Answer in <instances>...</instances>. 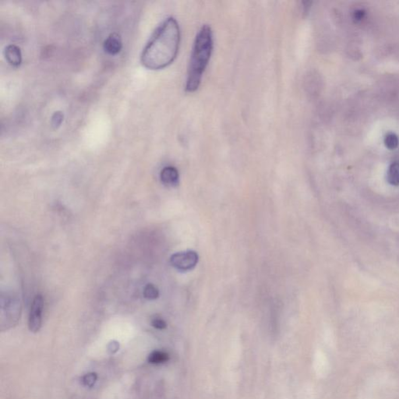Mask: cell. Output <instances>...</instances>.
Returning a JSON list of instances; mask_svg holds the SVG:
<instances>
[{
  "label": "cell",
  "mask_w": 399,
  "mask_h": 399,
  "mask_svg": "<svg viewBox=\"0 0 399 399\" xmlns=\"http://www.w3.org/2000/svg\"><path fill=\"white\" fill-rule=\"evenodd\" d=\"M119 349H120V343L116 341H111L108 345V351L109 354H115Z\"/></svg>",
  "instance_id": "obj_17"
},
{
  "label": "cell",
  "mask_w": 399,
  "mask_h": 399,
  "mask_svg": "<svg viewBox=\"0 0 399 399\" xmlns=\"http://www.w3.org/2000/svg\"><path fill=\"white\" fill-rule=\"evenodd\" d=\"M21 314V304L17 296L10 293L1 296V328L8 329L17 324Z\"/></svg>",
  "instance_id": "obj_3"
},
{
  "label": "cell",
  "mask_w": 399,
  "mask_h": 399,
  "mask_svg": "<svg viewBox=\"0 0 399 399\" xmlns=\"http://www.w3.org/2000/svg\"><path fill=\"white\" fill-rule=\"evenodd\" d=\"M212 50L213 34L210 27L204 25L199 31L193 47L188 68L186 91L194 92L198 89L203 74L210 61Z\"/></svg>",
  "instance_id": "obj_2"
},
{
  "label": "cell",
  "mask_w": 399,
  "mask_h": 399,
  "mask_svg": "<svg viewBox=\"0 0 399 399\" xmlns=\"http://www.w3.org/2000/svg\"><path fill=\"white\" fill-rule=\"evenodd\" d=\"M387 179L393 186L399 185V161L392 163L388 169Z\"/></svg>",
  "instance_id": "obj_10"
},
{
  "label": "cell",
  "mask_w": 399,
  "mask_h": 399,
  "mask_svg": "<svg viewBox=\"0 0 399 399\" xmlns=\"http://www.w3.org/2000/svg\"><path fill=\"white\" fill-rule=\"evenodd\" d=\"M104 50L110 55H116L123 47L121 38L117 33H112L104 41Z\"/></svg>",
  "instance_id": "obj_7"
},
{
  "label": "cell",
  "mask_w": 399,
  "mask_h": 399,
  "mask_svg": "<svg viewBox=\"0 0 399 399\" xmlns=\"http://www.w3.org/2000/svg\"><path fill=\"white\" fill-rule=\"evenodd\" d=\"M170 357L169 354L164 351H154L148 357V362L151 364H163L170 360Z\"/></svg>",
  "instance_id": "obj_9"
},
{
  "label": "cell",
  "mask_w": 399,
  "mask_h": 399,
  "mask_svg": "<svg viewBox=\"0 0 399 399\" xmlns=\"http://www.w3.org/2000/svg\"><path fill=\"white\" fill-rule=\"evenodd\" d=\"M180 44L179 24L173 17L166 19L150 38L142 54V63L150 69H160L173 63Z\"/></svg>",
  "instance_id": "obj_1"
},
{
  "label": "cell",
  "mask_w": 399,
  "mask_h": 399,
  "mask_svg": "<svg viewBox=\"0 0 399 399\" xmlns=\"http://www.w3.org/2000/svg\"><path fill=\"white\" fill-rule=\"evenodd\" d=\"M198 262V255L194 251L179 252L170 257V263L179 271H186L195 268Z\"/></svg>",
  "instance_id": "obj_4"
},
{
  "label": "cell",
  "mask_w": 399,
  "mask_h": 399,
  "mask_svg": "<svg viewBox=\"0 0 399 399\" xmlns=\"http://www.w3.org/2000/svg\"><path fill=\"white\" fill-rule=\"evenodd\" d=\"M4 54L7 62L12 66H18L21 63V51L18 46L15 44L7 46Z\"/></svg>",
  "instance_id": "obj_8"
},
{
  "label": "cell",
  "mask_w": 399,
  "mask_h": 399,
  "mask_svg": "<svg viewBox=\"0 0 399 399\" xmlns=\"http://www.w3.org/2000/svg\"><path fill=\"white\" fill-rule=\"evenodd\" d=\"M44 300L41 295H37L32 302L28 318V327L31 332L37 333L39 332L42 323V311Z\"/></svg>",
  "instance_id": "obj_5"
},
{
  "label": "cell",
  "mask_w": 399,
  "mask_h": 399,
  "mask_svg": "<svg viewBox=\"0 0 399 399\" xmlns=\"http://www.w3.org/2000/svg\"><path fill=\"white\" fill-rule=\"evenodd\" d=\"M63 118H64V115H63V112H60V111L55 112L53 115H52V127L55 129H57L58 127H60L61 124L63 123Z\"/></svg>",
  "instance_id": "obj_14"
},
{
  "label": "cell",
  "mask_w": 399,
  "mask_h": 399,
  "mask_svg": "<svg viewBox=\"0 0 399 399\" xmlns=\"http://www.w3.org/2000/svg\"><path fill=\"white\" fill-rule=\"evenodd\" d=\"M151 325L158 330H164L167 327V324L163 319L160 317H155L151 320Z\"/></svg>",
  "instance_id": "obj_15"
},
{
  "label": "cell",
  "mask_w": 399,
  "mask_h": 399,
  "mask_svg": "<svg viewBox=\"0 0 399 399\" xmlns=\"http://www.w3.org/2000/svg\"><path fill=\"white\" fill-rule=\"evenodd\" d=\"M160 178L166 186H176L179 183V172L173 166H167L161 170Z\"/></svg>",
  "instance_id": "obj_6"
},
{
  "label": "cell",
  "mask_w": 399,
  "mask_h": 399,
  "mask_svg": "<svg viewBox=\"0 0 399 399\" xmlns=\"http://www.w3.org/2000/svg\"><path fill=\"white\" fill-rule=\"evenodd\" d=\"M97 373H89L84 375V376L81 378V381H82L83 385L89 387V388H91V387L94 386L95 384H96V381H97Z\"/></svg>",
  "instance_id": "obj_13"
},
{
  "label": "cell",
  "mask_w": 399,
  "mask_h": 399,
  "mask_svg": "<svg viewBox=\"0 0 399 399\" xmlns=\"http://www.w3.org/2000/svg\"><path fill=\"white\" fill-rule=\"evenodd\" d=\"M366 17V12L361 9L356 10L354 13V19L355 21L361 22Z\"/></svg>",
  "instance_id": "obj_16"
},
{
  "label": "cell",
  "mask_w": 399,
  "mask_h": 399,
  "mask_svg": "<svg viewBox=\"0 0 399 399\" xmlns=\"http://www.w3.org/2000/svg\"><path fill=\"white\" fill-rule=\"evenodd\" d=\"M385 146L389 150H394L398 147V136L392 132L387 133L385 137Z\"/></svg>",
  "instance_id": "obj_12"
},
{
  "label": "cell",
  "mask_w": 399,
  "mask_h": 399,
  "mask_svg": "<svg viewBox=\"0 0 399 399\" xmlns=\"http://www.w3.org/2000/svg\"><path fill=\"white\" fill-rule=\"evenodd\" d=\"M144 296L149 300H155L159 296V291L153 284H148L144 289Z\"/></svg>",
  "instance_id": "obj_11"
}]
</instances>
